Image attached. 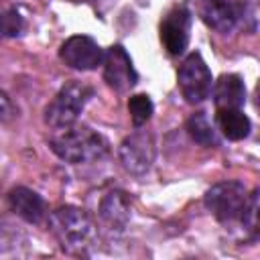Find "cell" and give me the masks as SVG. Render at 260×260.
Segmentation results:
<instances>
[{"instance_id": "cell-1", "label": "cell", "mask_w": 260, "mask_h": 260, "mask_svg": "<svg viewBox=\"0 0 260 260\" xmlns=\"http://www.w3.org/2000/svg\"><path fill=\"white\" fill-rule=\"evenodd\" d=\"M49 146L59 158L73 162V165L100 160L110 150L108 140L100 132H95L87 126L63 128V132H59L51 138Z\"/></svg>"}, {"instance_id": "cell-2", "label": "cell", "mask_w": 260, "mask_h": 260, "mask_svg": "<svg viewBox=\"0 0 260 260\" xmlns=\"http://www.w3.org/2000/svg\"><path fill=\"white\" fill-rule=\"evenodd\" d=\"M93 89L85 83L79 81H69L65 83L57 95L53 98V102L45 108V122L51 128H69L73 126V122L79 118L81 110L85 108L87 100L91 98Z\"/></svg>"}, {"instance_id": "cell-3", "label": "cell", "mask_w": 260, "mask_h": 260, "mask_svg": "<svg viewBox=\"0 0 260 260\" xmlns=\"http://www.w3.org/2000/svg\"><path fill=\"white\" fill-rule=\"evenodd\" d=\"M49 225H51V232L61 242V246L67 250L85 246L93 232V223L89 215L83 209L73 207V205L55 209L49 217Z\"/></svg>"}, {"instance_id": "cell-4", "label": "cell", "mask_w": 260, "mask_h": 260, "mask_svg": "<svg viewBox=\"0 0 260 260\" xmlns=\"http://www.w3.org/2000/svg\"><path fill=\"white\" fill-rule=\"evenodd\" d=\"M248 203L246 187L238 181H223L213 185L205 193V207L219 221L242 219V213Z\"/></svg>"}, {"instance_id": "cell-5", "label": "cell", "mask_w": 260, "mask_h": 260, "mask_svg": "<svg viewBox=\"0 0 260 260\" xmlns=\"http://www.w3.org/2000/svg\"><path fill=\"white\" fill-rule=\"evenodd\" d=\"M211 71L199 53H191L179 67V87L189 104H201L211 93Z\"/></svg>"}, {"instance_id": "cell-6", "label": "cell", "mask_w": 260, "mask_h": 260, "mask_svg": "<svg viewBox=\"0 0 260 260\" xmlns=\"http://www.w3.org/2000/svg\"><path fill=\"white\" fill-rule=\"evenodd\" d=\"M120 160L124 169L132 175H142L150 169L154 160V140L146 130H138L126 136L120 144Z\"/></svg>"}, {"instance_id": "cell-7", "label": "cell", "mask_w": 260, "mask_h": 260, "mask_svg": "<svg viewBox=\"0 0 260 260\" xmlns=\"http://www.w3.org/2000/svg\"><path fill=\"white\" fill-rule=\"evenodd\" d=\"M59 57L63 59L65 65L79 69V71H89L95 69L98 65H102L104 61V53L100 49V45L85 35H73L69 37L59 51Z\"/></svg>"}, {"instance_id": "cell-8", "label": "cell", "mask_w": 260, "mask_h": 260, "mask_svg": "<svg viewBox=\"0 0 260 260\" xmlns=\"http://www.w3.org/2000/svg\"><path fill=\"white\" fill-rule=\"evenodd\" d=\"M104 79L116 91H128L136 85L138 75L132 67V59L128 57L122 45H112L104 57Z\"/></svg>"}, {"instance_id": "cell-9", "label": "cell", "mask_w": 260, "mask_h": 260, "mask_svg": "<svg viewBox=\"0 0 260 260\" xmlns=\"http://www.w3.org/2000/svg\"><path fill=\"white\" fill-rule=\"evenodd\" d=\"M191 14L185 6H175L160 22V41L171 55H181L189 43Z\"/></svg>"}, {"instance_id": "cell-10", "label": "cell", "mask_w": 260, "mask_h": 260, "mask_svg": "<svg viewBox=\"0 0 260 260\" xmlns=\"http://www.w3.org/2000/svg\"><path fill=\"white\" fill-rule=\"evenodd\" d=\"M201 18L217 32H230L240 20V10L230 0H205L201 4Z\"/></svg>"}, {"instance_id": "cell-11", "label": "cell", "mask_w": 260, "mask_h": 260, "mask_svg": "<svg viewBox=\"0 0 260 260\" xmlns=\"http://www.w3.org/2000/svg\"><path fill=\"white\" fill-rule=\"evenodd\" d=\"M10 209L28 223H39L45 217V201L39 193L28 187H14L8 193Z\"/></svg>"}, {"instance_id": "cell-12", "label": "cell", "mask_w": 260, "mask_h": 260, "mask_svg": "<svg viewBox=\"0 0 260 260\" xmlns=\"http://www.w3.org/2000/svg\"><path fill=\"white\" fill-rule=\"evenodd\" d=\"M215 110H232L242 108L246 102V87L240 75L236 73H223L215 81Z\"/></svg>"}, {"instance_id": "cell-13", "label": "cell", "mask_w": 260, "mask_h": 260, "mask_svg": "<svg viewBox=\"0 0 260 260\" xmlns=\"http://www.w3.org/2000/svg\"><path fill=\"white\" fill-rule=\"evenodd\" d=\"M100 217L112 230H124L130 221V203L122 191H110L100 203Z\"/></svg>"}, {"instance_id": "cell-14", "label": "cell", "mask_w": 260, "mask_h": 260, "mask_svg": "<svg viewBox=\"0 0 260 260\" xmlns=\"http://www.w3.org/2000/svg\"><path fill=\"white\" fill-rule=\"evenodd\" d=\"M217 122L223 136L230 140H242L250 134V120L240 108L217 110Z\"/></svg>"}, {"instance_id": "cell-15", "label": "cell", "mask_w": 260, "mask_h": 260, "mask_svg": "<svg viewBox=\"0 0 260 260\" xmlns=\"http://www.w3.org/2000/svg\"><path fill=\"white\" fill-rule=\"evenodd\" d=\"M187 132L189 136L199 142L201 146H215L217 144V138H215V130L211 126V122L207 120V116L203 112H197L193 114L189 120H187Z\"/></svg>"}, {"instance_id": "cell-16", "label": "cell", "mask_w": 260, "mask_h": 260, "mask_svg": "<svg viewBox=\"0 0 260 260\" xmlns=\"http://www.w3.org/2000/svg\"><path fill=\"white\" fill-rule=\"evenodd\" d=\"M152 100L146 95V93H136V95H130L128 100V112H130V118H132V124L134 126H142L150 120L152 116Z\"/></svg>"}, {"instance_id": "cell-17", "label": "cell", "mask_w": 260, "mask_h": 260, "mask_svg": "<svg viewBox=\"0 0 260 260\" xmlns=\"http://www.w3.org/2000/svg\"><path fill=\"white\" fill-rule=\"evenodd\" d=\"M242 223L250 234L260 236V189L248 195V203L242 213Z\"/></svg>"}, {"instance_id": "cell-18", "label": "cell", "mask_w": 260, "mask_h": 260, "mask_svg": "<svg viewBox=\"0 0 260 260\" xmlns=\"http://www.w3.org/2000/svg\"><path fill=\"white\" fill-rule=\"evenodd\" d=\"M20 30H22V16L18 14V10L16 8L6 10L4 16H2V32H4V37H16V35H20Z\"/></svg>"}, {"instance_id": "cell-19", "label": "cell", "mask_w": 260, "mask_h": 260, "mask_svg": "<svg viewBox=\"0 0 260 260\" xmlns=\"http://www.w3.org/2000/svg\"><path fill=\"white\" fill-rule=\"evenodd\" d=\"M10 118V104H8V95L2 93V122H6Z\"/></svg>"}, {"instance_id": "cell-20", "label": "cell", "mask_w": 260, "mask_h": 260, "mask_svg": "<svg viewBox=\"0 0 260 260\" xmlns=\"http://www.w3.org/2000/svg\"><path fill=\"white\" fill-rule=\"evenodd\" d=\"M254 106H256V110L260 112V79H258V83H256V87H254Z\"/></svg>"}]
</instances>
